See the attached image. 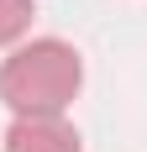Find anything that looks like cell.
<instances>
[{"label":"cell","mask_w":147,"mask_h":152,"mask_svg":"<svg viewBox=\"0 0 147 152\" xmlns=\"http://www.w3.org/2000/svg\"><path fill=\"white\" fill-rule=\"evenodd\" d=\"M5 152H84L63 115H16L5 126Z\"/></svg>","instance_id":"obj_2"},{"label":"cell","mask_w":147,"mask_h":152,"mask_svg":"<svg viewBox=\"0 0 147 152\" xmlns=\"http://www.w3.org/2000/svg\"><path fill=\"white\" fill-rule=\"evenodd\" d=\"M32 26V0H0V47L21 42Z\"/></svg>","instance_id":"obj_3"},{"label":"cell","mask_w":147,"mask_h":152,"mask_svg":"<svg viewBox=\"0 0 147 152\" xmlns=\"http://www.w3.org/2000/svg\"><path fill=\"white\" fill-rule=\"evenodd\" d=\"M84 84V63L63 37H32L0 63V100L16 115H63Z\"/></svg>","instance_id":"obj_1"}]
</instances>
